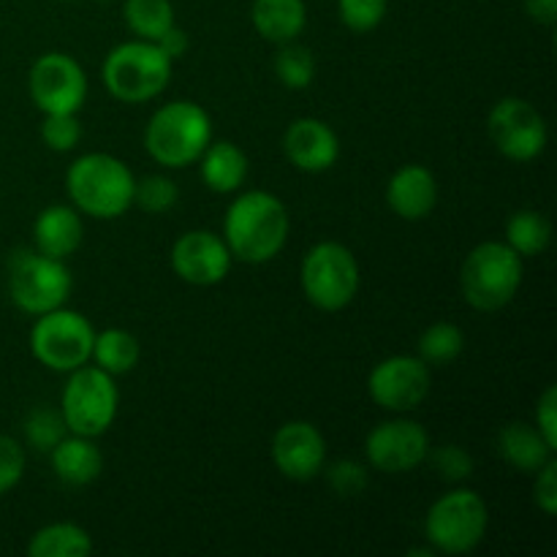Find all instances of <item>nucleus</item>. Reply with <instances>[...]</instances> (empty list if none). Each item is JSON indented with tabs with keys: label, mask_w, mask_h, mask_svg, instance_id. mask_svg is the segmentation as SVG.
<instances>
[{
	"label": "nucleus",
	"mask_w": 557,
	"mask_h": 557,
	"mask_svg": "<svg viewBox=\"0 0 557 557\" xmlns=\"http://www.w3.org/2000/svg\"><path fill=\"white\" fill-rule=\"evenodd\" d=\"M370 466L384 473H408L428 460L430 438L413 419H392L370 430L368 444Z\"/></svg>",
	"instance_id": "obj_14"
},
{
	"label": "nucleus",
	"mask_w": 557,
	"mask_h": 557,
	"mask_svg": "<svg viewBox=\"0 0 557 557\" xmlns=\"http://www.w3.org/2000/svg\"><path fill=\"white\" fill-rule=\"evenodd\" d=\"M553 239V226L536 210L515 212L506 223V245L520 256H542Z\"/></svg>",
	"instance_id": "obj_26"
},
{
	"label": "nucleus",
	"mask_w": 557,
	"mask_h": 557,
	"mask_svg": "<svg viewBox=\"0 0 557 557\" xmlns=\"http://www.w3.org/2000/svg\"><path fill=\"white\" fill-rule=\"evenodd\" d=\"M283 150L299 172L319 174L335 166V161L341 158V141L324 120L299 117L288 125L286 136H283Z\"/></svg>",
	"instance_id": "obj_17"
},
{
	"label": "nucleus",
	"mask_w": 557,
	"mask_h": 557,
	"mask_svg": "<svg viewBox=\"0 0 557 557\" xmlns=\"http://www.w3.org/2000/svg\"><path fill=\"white\" fill-rule=\"evenodd\" d=\"M212 141V120L194 101H172L158 109L145 131V147L161 166L183 169L199 161Z\"/></svg>",
	"instance_id": "obj_3"
},
{
	"label": "nucleus",
	"mask_w": 557,
	"mask_h": 557,
	"mask_svg": "<svg viewBox=\"0 0 557 557\" xmlns=\"http://www.w3.org/2000/svg\"><path fill=\"white\" fill-rule=\"evenodd\" d=\"M493 145L511 161H533L547 147V123L525 98H500L487 117Z\"/></svg>",
	"instance_id": "obj_12"
},
{
	"label": "nucleus",
	"mask_w": 557,
	"mask_h": 557,
	"mask_svg": "<svg viewBox=\"0 0 557 557\" xmlns=\"http://www.w3.org/2000/svg\"><path fill=\"white\" fill-rule=\"evenodd\" d=\"M466 348V335L460 326L449 324V321H438V324L428 326L419 337V359L428 364H449Z\"/></svg>",
	"instance_id": "obj_28"
},
{
	"label": "nucleus",
	"mask_w": 557,
	"mask_h": 557,
	"mask_svg": "<svg viewBox=\"0 0 557 557\" xmlns=\"http://www.w3.org/2000/svg\"><path fill=\"white\" fill-rule=\"evenodd\" d=\"M326 482H330V487L335 490L337 495L351 498V495L364 493V487H368V471H364L359 462L341 460L326 471Z\"/></svg>",
	"instance_id": "obj_34"
},
{
	"label": "nucleus",
	"mask_w": 557,
	"mask_h": 557,
	"mask_svg": "<svg viewBox=\"0 0 557 557\" xmlns=\"http://www.w3.org/2000/svg\"><path fill=\"white\" fill-rule=\"evenodd\" d=\"M172 79V58L156 41H125L103 60V85L125 103H141L161 96Z\"/></svg>",
	"instance_id": "obj_4"
},
{
	"label": "nucleus",
	"mask_w": 557,
	"mask_h": 557,
	"mask_svg": "<svg viewBox=\"0 0 557 557\" xmlns=\"http://www.w3.org/2000/svg\"><path fill=\"white\" fill-rule=\"evenodd\" d=\"M308 11L305 0H256L253 3V27L259 36L272 44L297 41L305 30Z\"/></svg>",
	"instance_id": "obj_23"
},
{
	"label": "nucleus",
	"mask_w": 557,
	"mask_h": 557,
	"mask_svg": "<svg viewBox=\"0 0 557 557\" xmlns=\"http://www.w3.org/2000/svg\"><path fill=\"white\" fill-rule=\"evenodd\" d=\"M134 205H139L150 215H163L177 205V185L166 174H147V177L136 180Z\"/></svg>",
	"instance_id": "obj_30"
},
{
	"label": "nucleus",
	"mask_w": 557,
	"mask_h": 557,
	"mask_svg": "<svg viewBox=\"0 0 557 557\" xmlns=\"http://www.w3.org/2000/svg\"><path fill=\"white\" fill-rule=\"evenodd\" d=\"M462 297L471 308L500 310L522 286V256L506 243H482L468 253L460 272Z\"/></svg>",
	"instance_id": "obj_5"
},
{
	"label": "nucleus",
	"mask_w": 557,
	"mask_h": 557,
	"mask_svg": "<svg viewBox=\"0 0 557 557\" xmlns=\"http://www.w3.org/2000/svg\"><path fill=\"white\" fill-rule=\"evenodd\" d=\"M125 22L145 41H158L174 25L169 0H125Z\"/></svg>",
	"instance_id": "obj_27"
},
{
	"label": "nucleus",
	"mask_w": 557,
	"mask_h": 557,
	"mask_svg": "<svg viewBox=\"0 0 557 557\" xmlns=\"http://www.w3.org/2000/svg\"><path fill=\"white\" fill-rule=\"evenodd\" d=\"M156 44L163 49V52L169 54V58L174 60V58H180V54H183L185 49H188V36H185V33L180 30L177 25H172L166 33H163L161 38H158Z\"/></svg>",
	"instance_id": "obj_39"
},
{
	"label": "nucleus",
	"mask_w": 557,
	"mask_h": 557,
	"mask_svg": "<svg viewBox=\"0 0 557 557\" xmlns=\"http://www.w3.org/2000/svg\"><path fill=\"white\" fill-rule=\"evenodd\" d=\"M49 460H52L54 473L63 479L65 484H74V487H85V484L96 482L103 471V455L92 438L85 435H74L71 438H60L54 444V449L49 451Z\"/></svg>",
	"instance_id": "obj_20"
},
{
	"label": "nucleus",
	"mask_w": 557,
	"mask_h": 557,
	"mask_svg": "<svg viewBox=\"0 0 557 557\" xmlns=\"http://www.w3.org/2000/svg\"><path fill=\"white\" fill-rule=\"evenodd\" d=\"M272 460L277 471L292 482L319 476L326 460V441L310 422H286L272 438Z\"/></svg>",
	"instance_id": "obj_16"
},
{
	"label": "nucleus",
	"mask_w": 557,
	"mask_h": 557,
	"mask_svg": "<svg viewBox=\"0 0 557 557\" xmlns=\"http://www.w3.org/2000/svg\"><path fill=\"white\" fill-rule=\"evenodd\" d=\"M386 201H389L392 212L406 218V221L428 218L438 201V185H435L433 172H428L419 163L397 169L389 180V188H386Z\"/></svg>",
	"instance_id": "obj_18"
},
{
	"label": "nucleus",
	"mask_w": 557,
	"mask_h": 557,
	"mask_svg": "<svg viewBox=\"0 0 557 557\" xmlns=\"http://www.w3.org/2000/svg\"><path fill=\"white\" fill-rule=\"evenodd\" d=\"M337 5H341V20L357 33L379 27L386 14V0H337Z\"/></svg>",
	"instance_id": "obj_33"
},
{
	"label": "nucleus",
	"mask_w": 557,
	"mask_h": 557,
	"mask_svg": "<svg viewBox=\"0 0 557 557\" xmlns=\"http://www.w3.org/2000/svg\"><path fill=\"white\" fill-rule=\"evenodd\" d=\"M172 267L190 286H215L232 270V250L218 234L196 228L174 243Z\"/></svg>",
	"instance_id": "obj_15"
},
{
	"label": "nucleus",
	"mask_w": 557,
	"mask_h": 557,
	"mask_svg": "<svg viewBox=\"0 0 557 557\" xmlns=\"http://www.w3.org/2000/svg\"><path fill=\"white\" fill-rule=\"evenodd\" d=\"M25 473V451L11 435H0V495L11 493Z\"/></svg>",
	"instance_id": "obj_35"
},
{
	"label": "nucleus",
	"mask_w": 557,
	"mask_h": 557,
	"mask_svg": "<svg viewBox=\"0 0 557 557\" xmlns=\"http://www.w3.org/2000/svg\"><path fill=\"white\" fill-rule=\"evenodd\" d=\"M71 286L74 281L63 259H52L41 250H16L9 259V297L22 313L41 315L63 308Z\"/></svg>",
	"instance_id": "obj_7"
},
{
	"label": "nucleus",
	"mask_w": 557,
	"mask_h": 557,
	"mask_svg": "<svg viewBox=\"0 0 557 557\" xmlns=\"http://www.w3.org/2000/svg\"><path fill=\"white\" fill-rule=\"evenodd\" d=\"M199 161L201 180L215 194H234L248 180V156L232 141H210Z\"/></svg>",
	"instance_id": "obj_22"
},
{
	"label": "nucleus",
	"mask_w": 557,
	"mask_h": 557,
	"mask_svg": "<svg viewBox=\"0 0 557 557\" xmlns=\"http://www.w3.org/2000/svg\"><path fill=\"white\" fill-rule=\"evenodd\" d=\"M531 20L542 22V25H555L557 22V0H522Z\"/></svg>",
	"instance_id": "obj_40"
},
{
	"label": "nucleus",
	"mask_w": 557,
	"mask_h": 557,
	"mask_svg": "<svg viewBox=\"0 0 557 557\" xmlns=\"http://www.w3.org/2000/svg\"><path fill=\"white\" fill-rule=\"evenodd\" d=\"M368 389L370 397L386 411H413L430 395L428 362L419 357H406V354L384 359L370 373Z\"/></svg>",
	"instance_id": "obj_13"
},
{
	"label": "nucleus",
	"mask_w": 557,
	"mask_h": 557,
	"mask_svg": "<svg viewBox=\"0 0 557 557\" xmlns=\"http://www.w3.org/2000/svg\"><path fill=\"white\" fill-rule=\"evenodd\" d=\"M275 74L288 90H305L315 76L313 52L297 41L281 44V52L275 54Z\"/></svg>",
	"instance_id": "obj_29"
},
{
	"label": "nucleus",
	"mask_w": 557,
	"mask_h": 557,
	"mask_svg": "<svg viewBox=\"0 0 557 557\" xmlns=\"http://www.w3.org/2000/svg\"><path fill=\"white\" fill-rule=\"evenodd\" d=\"M536 506L547 517L557 515V462L555 457L539 471L536 476Z\"/></svg>",
	"instance_id": "obj_37"
},
{
	"label": "nucleus",
	"mask_w": 557,
	"mask_h": 557,
	"mask_svg": "<svg viewBox=\"0 0 557 557\" xmlns=\"http://www.w3.org/2000/svg\"><path fill=\"white\" fill-rule=\"evenodd\" d=\"M141 357L139 341L128 330H103L92 341L90 359L109 375H123L136 368Z\"/></svg>",
	"instance_id": "obj_25"
},
{
	"label": "nucleus",
	"mask_w": 557,
	"mask_h": 557,
	"mask_svg": "<svg viewBox=\"0 0 557 557\" xmlns=\"http://www.w3.org/2000/svg\"><path fill=\"white\" fill-rule=\"evenodd\" d=\"M433 462L438 476L446 479V482H462V479H468L473 473L471 455L466 449H460V446H444V449L435 451Z\"/></svg>",
	"instance_id": "obj_36"
},
{
	"label": "nucleus",
	"mask_w": 557,
	"mask_h": 557,
	"mask_svg": "<svg viewBox=\"0 0 557 557\" xmlns=\"http://www.w3.org/2000/svg\"><path fill=\"white\" fill-rule=\"evenodd\" d=\"M92 553V542L85 528L74 522H54L41 528L27 544L30 557H87Z\"/></svg>",
	"instance_id": "obj_24"
},
{
	"label": "nucleus",
	"mask_w": 557,
	"mask_h": 557,
	"mask_svg": "<svg viewBox=\"0 0 557 557\" xmlns=\"http://www.w3.org/2000/svg\"><path fill=\"white\" fill-rule=\"evenodd\" d=\"M223 239L234 259L245 264H267L288 239L286 205L267 190H245L226 210Z\"/></svg>",
	"instance_id": "obj_1"
},
{
	"label": "nucleus",
	"mask_w": 557,
	"mask_h": 557,
	"mask_svg": "<svg viewBox=\"0 0 557 557\" xmlns=\"http://www.w3.org/2000/svg\"><path fill=\"white\" fill-rule=\"evenodd\" d=\"M498 446L504 460L522 473H539L555 457V449L544 441L539 428L525 422L506 424L498 435Z\"/></svg>",
	"instance_id": "obj_21"
},
{
	"label": "nucleus",
	"mask_w": 557,
	"mask_h": 557,
	"mask_svg": "<svg viewBox=\"0 0 557 557\" xmlns=\"http://www.w3.org/2000/svg\"><path fill=\"white\" fill-rule=\"evenodd\" d=\"M490 525V511L473 490H455L435 500L424 520V533L435 553L468 555L482 544Z\"/></svg>",
	"instance_id": "obj_8"
},
{
	"label": "nucleus",
	"mask_w": 557,
	"mask_h": 557,
	"mask_svg": "<svg viewBox=\"0 0 557 557\" xmlns=\"http://www.w3.org/2000/svg\"><path fill=\"white\" fill-rule=\"evenodd\" d=\"M536 428L549 446L557 451V389L549 386L536 406Z\"/></svg>",
	"instance_id": "obj_38"
},
{
	"label": "nucleus",
	"mask_w": 557,
	"mask_h": 557,
	"mask_svg": "<svg viewBox=\"0 0 557 557\" xmlns=\"http://www.w3.org/2000/svg\"><path fill=\"white\" fill-rule=\"evenodd\" d=\"M44 145L54 152H69L79 145L82 125L76 114H47L41 125Z\"/></svg>",
	"instance_id": "obj_32"
},
{
	"label": "nucleus",
	"mask_w": 557,
	"mask_h": 557,
	"mask_svg": "<svg viewBox=\"0 0 557 557\" xmlns=\"http://www.w3.org/2000/svg\"><path fill=\"white\" fill-rule=\"evenodd\" d=\"M120 392L114 384V375L101 368H76L71 370V379L63 389L60 400V417L65 430L85 438H98L112 428L117 417Z\"/></svg>",
	"instance_id": "obj_6"
},
{
	"label": "nucleus",
	"mask_w": 557,
	"mask_h": 557,
	"mask_svg": "<svg viewBox=\"0 0 557 557\" xmlns=\"http://www.w3.org/2000/svg\"><path fill=\"white\" fill-rule=\"evenodd\" d=\"M302 288L310 305L335 313L351 305L359 292V264L341 243H319L302 261Z\"/></svg>",
	"instance_id": "obj_10"
},
{
	"label": "nucleus",
	"mask_w": 557,
	"mask_h": 557,
	"mask_svg": "<svg viewBox=\"0 0 557 557\" xmlns=\"http://www.w3.org/2000/svg\"><path fill=\"white\" fill-rule=\"evenodd\" d=\"M30 98L44 114H76L87 98L85 69L65 52H47L27 76Z\"/></svg>",
	"instance_id": "obj_11"
},
{
	"label": "nucleus",
	"mask_w": 557,
	"mask_h": 557,
	"mask_svg": "<svg viewBox=\"0 0 557 557\" xmlns=\"http://www.w3.org/2000/svg\"><path fill=\"white\" fill-rule=\"evenodd\" d=\"M27 444L38 451H52L54 444L65 435V422L52 408H36L25 422Z\"/></svg>",
	"instance_id": "obj_31"
},
{
	"label": "nucleus",
	"mask_w": 557,
	"mask_h": 557,
	"mask_svg": "<svg viewBox=\"0 0 557 557\" xmlns=\"http://www.w3.org/2000/svg\"><path fill=\"white\" fill-rule=\"evenodd\" d=\"M82 237H85V226H82L76 207L52 205L38 212L36 223H33L36 248L52 259H65L74 253L82 245Z\"/></svg>",
	"instance_id": "obj_19"
},
{
	"label": "nucleus",
	"mask_w": 557,
	"mask_h": 557,
	"mask_svg": "<svg viewBox=\"0 0 557 557\" xmlns=\"http://www.w3.org/2000/svg\"><path fill=\"white\" fill-rule=\"evenodd\" d=\"M92 332L90 321L76 310L54 308L49 313L36 315V324L30 330V351L44 368L71 373L90 362L92 354Z\"/></svg>",
	"instance_id": "obj_9"
},
{
	"label": "nucleus",
	"mask_w": 557,
	"mask_h": 557,
	"mask_svg": "<svg viewBox=\"0 0 557 557\" xmlns=\"http://www.w3.org/2000/svg\"><path fill=\"white\" fill-rule=\"evenodd\" d=\"M136 177L120 158L109 152H87L76 158L65 174L71 201L85 215L112 221L134 205Z\"/></svg>",
	"instance_id": "obj_2"
}]
</instances>
